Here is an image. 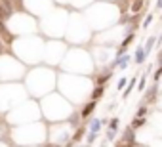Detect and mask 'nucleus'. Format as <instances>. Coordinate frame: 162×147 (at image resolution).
Returning <instances> with one entry per match:
<instances>
[{
  "label": "nucleus",
  "instance_id": "obj_1",
  "mask_svg": "<svg viewBox=\"0 0 162 147\" xmlns=\"http://www.w3.org/2000/svg\"><path fill=\"white\" fill-rule=\"evenodd\" d=\"M145 59H147V54H145V48L139 44L135 48V54H133V61L137 63V65H141V63H145Z\"/></svg>",
  "mask_w": 162,
  "mask_h": 147
},
{
  "label": "nucleus",
  "instance_id": "obj_15",
  "mask_svg": "<svg viewBox=\"0 0 162 147\" xmlns=\"http://www.w3.org/2000/svg\"><path fill=\"white\" fill-rule=\"evenodd\" d=\"M126 86H128V79L126 77H120L118 79V84H117V90H124Z\"/></svg>",
  "mask_w": 162,
  "mask_h": 147
},
{
  "label": "nucleus",
  "instance_id": "obj_27",
  "mask_svg": "<svg viewBox=\"0 0 162 147\" xmlns=\"http://www.w3.org/2000/svg\"><path fill=\"white\" fill-rule=\"evenodd\" d=\"M160 54H162V52H160Z\"/></svg>",
  "mask_w": 162,
  "mask_h": 147
},
{
  "label": "nucleus",
  "instance_id": "obj_21",
  "mask_svg": "<svg viewBox=\"0 0 162 147\" xmlns=\"http://www.w3.org/2000/svg\"><path fill=\"white\" fill-rule=\"evenodd\" d=\"M162 77V67H158V71L154 73V82H158V79Z\"/></svg>",
  "mask_w": 162,
  "mask_h": 147
},
{
  "label": "nucleus",
  "instance_id": "obj_7",
  "mask_svg": "<svg viewBox=\"0 0 162 147\" xmlns=\"http://www.w3.org/2000/svg\"><path fill=\"white\" fill-rule=\"evenodd\" d=\"M130 61H132V57H130L128 54H124V56L120 57V63H118V69H120V71H124V69H126V67L130 65Z\"/></svg>",
  "mask_w": 162,
  "mask_h": 147
},
{
  "label": "nucleus",
  "instance_id": "obj_5",
  "mask_svg": "<svg viewBox=\"0 0 162 147\" xmlns=\"http://www.w3.org/2000/svg\"><path fill=\"white\" fill-rule=\"evenodd\" d=\"M156 94H158V86L154 84L153 88H149V92H147V95H145V101H154V100H156Z\"/></svg>",
  "mask_w": 162,
  "mask_h": 147
},
{
  "label": "nucleus",
  "instance_id": "obj_9",
  "mask_svg": "<svg viewBox=\"0 0 162 147\" xmlns=\"http://www.w3.org/2000/svg\"><path fill=\"white\" fill-rule=\"evenodd\" d=\"M103 92H105V88H103V86H96V90H94V94H91V100H94V101H97V100H99V97L103 95Z\"/></svg>",
  "mask_w": 162,
  "mask_h": 147
},
{
  "label": "nucleus",
  "instance_id": "obj_16",
  "mask_svg": "<svg viewBox=\"0 0 162 147\" xmlns=\"http://www.w3.org/2000/svg\"><path fill=\"white\" fill-rule=\"evenodd\" d=\"M82 134H84V128H78V130L75 132V136H73V141H80V139H82Z\"/></svg>",
  "mask_w": 162,
  "mask_h": 147
},
{
  "label": "nucleus",
  "instance_id": "obj_12",
  "mask_svg": "<svg viewBox=\"0 0 162 147\" xmlns=\"http://www.w3.org/2000/svg\"><path fill=\"white\" fill-rule=\"evenodd\" d=\"M118 120H120L118 117L111 118V120H109V124H107V128H109V130H117V128H118Z\"/></svg>",
  "mask_w": 162,
  "mask_h": 147
},
{
  "label": "nucleus",
  "instance_id": "obj_26",
  "mask_svg": "<svg viewBox=\"0 0 162 147\" xmlns=\"http://www.w3.org/2000/svg\"><path fill=\"white\" fill-rule=\"evenodd\" d=\"M13 4H15V0H13Z\"/></svg>",
  "mask_w": 162,
  "mask_h": 147
},
{
  "label": "nucleus",
  "instance_id": "obj_18",
  "mask_svg": "<svg viewBox=\"0 0 162 147\" xmlns=\"http://www.w3.org/2000/svg\"><path fill=\"white\" fill-rule=\"evenodd\" d=\"M145 84H147V75H143V77H141V80H139V86H137V90H139V92H143V90H145Z\"/></svg>",
  "mask_w": 162,
  "mask_h": 147
},
{
  "label": "nucleus",
  "instance_id": "obj_13",
  "mask_svg": "<svg viewBox=\"0 0 162 147\" xmlns=\"http://www.w3.org/2000/svg\"><path fill=\"white\" fill-rule=\"evenodd\" d=\"M141 6H143V0H133V2H132V14L139 12V10H141Z\"/></svg>",
  "mask_w": 162,
  "mask_h": 147
},
{
  "label": "nucleus",
  "instance_id": "obj_20",
  "mask_svg": "<svg viewBox=\"0 0 162 147\" xmlns=\"http://www.w3.org/2000/svg\"><path fill=\"white\" fill-rule=\"evenodd\" d=\"M97 136H99V134H90V132H88V143L96 141V139H97Z\"/></svg>",
  "mask_w": 162,
  "mask_h": 147
},
{
  "label": "nucleus",
  "instance_id": "obj_10",
  "mask_svg": "<svg viewBox=\"0 0 162 147\" xmlns=\"http://www.w3.org/2000/svg\"><path fill=\"white\" fill-rule=\"evenodd\" d=\"M147 111H149V107H147L145 103H141V105H139V109L135 111V117H137V118H143V117L147 115Z\"/></svg>",
  "mask_w": 162,
  "mask_h": 147
},
{
  "label": "nucleus",
  "instance_id": "obj_4",
  "mask_svg": "<svg viewBox=\"0 0 162 147\" xmlns=\"http://www.w3.org/2000/svg\"><path fill=\"white\" fill-rule=\"evenodd\" d=\"M133 139H135V130L132 126H128L124 136H122V143H133Z\"/></svg>",
  "mask_w": 162,
  "mask_h": 147
},
{
  "label": "nucleus",
  "instance_id": "obj_6",
  "mask_svg": "<svg viewBox=\"0 0 162 147\" xmlns=\"http://www.w3.org/2000/svg\"><path fill=\"white\" fill-rule=\"evenodd\" d=\"M145 122H147V118L143 117V118H137V117H133V120H132V128L133 130H137V128H141V126H145Z\"/></svg>",
  "mask_w": 162,
  "mask_h": 147
},
{
  "label": "nucleus",
  "instance_id": "obj_14",
  "mask_svg": "<svg viewBox=\"0 0 162 147\" xmlns=\"http://www.w3.org/2000/svg\"><path fill=\"white\" fill-rule=\"evenodd\" d=\"M10 15H12V14H10V12H8V10L2 6V4H0V21H6Z\"/></svg>",
  "mask_w": 162,
  "mask_h": 147
},
{
  "label": "nucleus",
  "instance_id": "obj_25",
  "mask_svg": "<svg viewBox=\"0 0 162 147\" xmlns=\"http://www.w3.org/2000/svg\"><path fill=\"white\" fill-rule=\"evenodd\" d=\"M105 145H107V141H103V143H101V147H105Z\"/></svg>",
  "mask_w": 162,
  "mask_h": 147
},
{
  "label": "nucleus",
  "instance_id": "obj_2",
  "mask_svg": "<svg viewBox=\"0 0 162 147\" xmlns=\"http://www.w3.org/2000/svg\"><path fill=\"white\" fill-rule=\"evenodd\" d=\"M94 111H96V101H94V100H90V101L84 105V109L80 111V117H82V118H90V115L94 113Z\"/></svg>",
  "mask_w": 162,
  "mask_h": 147
},
{
  "label": "nucleus",
  "instance_id": "obj_24",
  "mask_svg": "<svg viewBox=\"0 0 162 147\" xmlns=\"http://www.w3.org/2000/svg\"><path fill=\"white\" fill-rule=\"evenodd\" d=\"M158 67H162V54H160V57H158Z\"/></svg>",
  "mask_w": 162,
  "mask_h": 147
},
{
  "label": "nucleus",
  "instance_id": "obj_19",
  "mask_svg": "<svg viewBox=\"0 0 162 147\" xmlns=\"http://www.w3.org/2000/svg\"><path fill=\"white\" fill-rule=\"evenodd\" d=\"M151 23H153V14H149V15L145 17V21H143V29H147Z\"/></svg>",
  "mask_w": 162,
  "mask_h": 147
},
{
  "label": "nucleus",
  "instance_id": "obj_17",
  "mask_svg": "<svg viewBox=\"0 0 162 147\" xmlns=\"http://www.w3.org/2000/svg\"><path fill=\"white\" fill-rule=\"evenodd\" d=\"M114 138H117V130H109L107 128V141H114Z\"/></svg>",
  "mask_w": 162,
  "mask_h": 147
},
{
  "label": "nucleus",
  "instance_id": "obj_8",
  "mask_svg": "<svg viewBox=\"0 0 162 147\" xmlns=\"http://www.w3.org/2000/svg\"><path fill=\"white\" fill-rule=\"evenodd\" d=\"M154 42H156V38H154V36H151V38L147 40V44L143 46V48H145V54H147V56L153 52V48H154Z\"/></svg>",
  "mask_w": 162,
  "mask_h": 147
},
{
  "label": "nucleus",
  "instance_id": "obj_3",
  "mask_svg": "<svg viewBox=\"0 0 162 147\" xmlns=\"http://www.w3.org/2000/svg\"><path fill=\"white\" fill-rule=\"evenodd\" d=\"M101 126H103L101 118H91V122L88 124V132H90V134H99Z\"/></svg>",
  "mask_w": 162,
  "mask_h": 147
},
{
  "label": "nucleus",
  "instance_id": "obj_23",
  "mask_svg": "<svg viewBox=\"0 0 162 147\" xmlns=\"http://www.w3.org/2000/svg\"><path fill=\"white\" fill-rule=\"evenodd\" d=\"M156 10H162V0H156Z\"/></svg>",
  "mask_w": 162,
  "mask_h": 147
},
{
  "label": "nucleus",
  "instance_id": "obj_11",
  "mask_svg": "<svg viewBox=\"0 0 162 147\" xmlns=\"http://www.w3.org/2000/svg\"><path fill=\"white\" fill-rule=\"evenodd\" d=\"M133 86H135V79H130V80H128V86H126V90H124V97H128V95L132 94Z\"/></svg>",
  "mask_w": 162,
  "mask_h": 147
},
{
  "label": "nucleus",
  "instance_id": "obj_22",
  "mask_svg": "<svg viewBox=\"0 0 162 147\" xmlns=\"http://www.w3.org/2000/svg\"><path fill=\"white\" fill-rule=\"evenodd\" d=\"M2 52H4V40L0 38V54H2Z\"/></svg>",
  "mask_w": 162,
  "mask_h": 147
}]
</instances>
